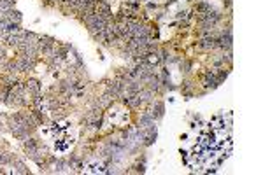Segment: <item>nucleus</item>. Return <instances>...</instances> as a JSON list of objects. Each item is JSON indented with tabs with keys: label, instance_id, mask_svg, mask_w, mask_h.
<instances>
[{
	"label": "nucleus",
	"instance_id": "nucleus-1",
	"mask_svg": "<svg viewBox=\"0 0 263 175\" xmlns=\"http://www.w3.org/2000/svg\"><path fill=\"white\" fill-rule=\"evenodd\" d=\"M203 133L197 139V144L190 152L193 170H216L230 156L232 151V121L230 118H216L209 123Z\"/></svg>",
	"mask_w": 263,
	"mask_h": 175
}]
</instances>
